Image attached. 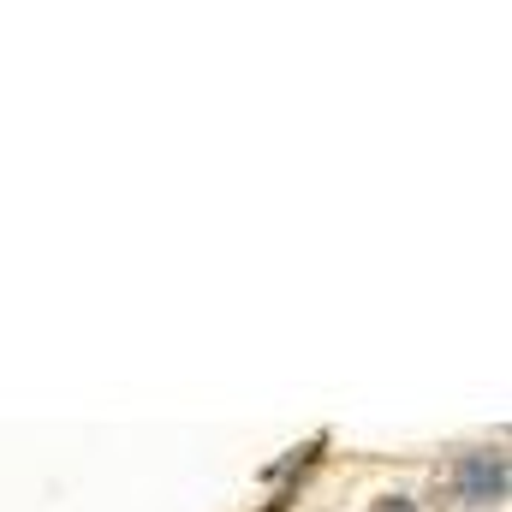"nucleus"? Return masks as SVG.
Masks as SVG:
<instances>
[{
	"label": "nucleus",
	"instance_id": "nucleus-1",
	"mask_svg": "<svg viewBox=\"0 0 512 512\" xmlns=\"http://www.w3.org/2000/svg\"><path fill=\"white\" fill-rule=\"evenodd\" d=\"M459 501L465 507H501L507 501V453H465L453 465Z\"/></svg>",
	"mask_w": 512,
	"mask_h": 512
},
{
	"label": "nucleus",
	"instance_id": "nucleus-2",
	"mask_svg": "<svg viewBox=\"0 0 512 512\" xmlns=\"http://www.w3.org/2000/svg\"><path fill=\"white\" fill-rule=\"evenodd\" d=\"M376 512H417V501L411 495H387V501H376Z\"/></svg>",
	"mask_w": 512,
	"mask_h": 512
}]
</instances>
